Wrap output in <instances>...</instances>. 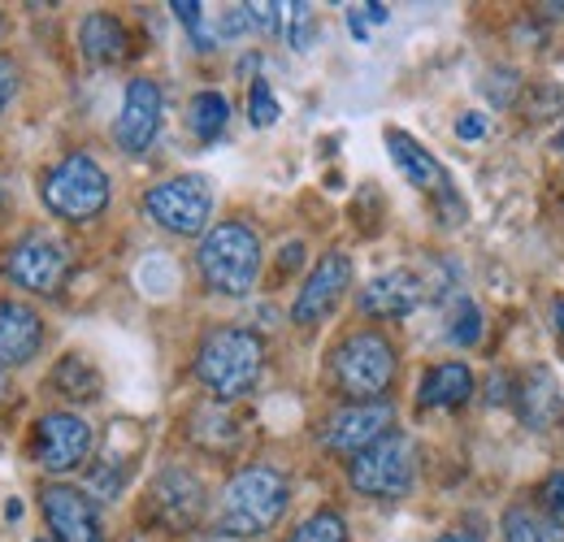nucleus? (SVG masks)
<instances>
[{
    "label": "nucleus",
    "instance_id": "39448f33",
    "mask_svg": "<svg viewBox=\"0 0 564 542\" xmlns=\"http://www.w3.org/2000/svg\"><path fill=\"white\" fill-rule=\"evenodd\" d=\"M40 200L48 204L53 217L83 226V221L105 213V204H109V174L96 165V156L70 152L66 161H57L40 178Z\"/></svg>",
    "mask_w": 564,
    "mask_h": 542
},
{
    "label": "nucleus",
    "instance_id": "f8f14e48",
    "mask_svg": "<svg viewBox=\"0 0 564 542\" xmlns=\"http://www.w3.org/2000/svg\"><path fill=\"white\" fill-rule=\"evenodd\" d=\"M44 521L57 542H105V525H100V508L91 503V495H83L78 486H44L40 495Z\"/></svg>",
    "mask_w": 564,
    "mask_h": 542
},
{
    "label": "nucleus",
    "instance_id": "9d476101",
    "mask_svg": "<svg viewBox=\"0 0 564 542\" xmlns=\"http://www.w3.org/2000/svg\"><path fill=\"white\" fill-rule=\"evenodd\" d=\"M352 286V261L344 257V252H326L313 273L304 278V286H300V295H295V304H291V322L295 326H317V322H326L335 308H339V300H344V291Z\"/></svg>",
    "mask_w": 564,
    "mask_h": 542
},
{
    "label": "nucleus",
    "instance_id": "c85d7f7f",
    "mask_svg": "<svg viewBox=\"0 0 564 542\" xmlns=\"http://www.w3.org/2000/svg\"><path fill=\"white\" fill-rule=\"evenodd\" d=\"M308 44V4H291V48L304 53Z\"/></svg>",
    "mask_w": 564,
    "mask_h": 542
},
{
    "label": "nucleus",
    "instance_id": "7c9ffc66",
    "mask_svg": "<svg viewBox=\"0 0 564 542\" xmlns=\"http://www.w3.org/2000/svg\"><path fill=\"white\" fill-rule=\"evenodd\" d=\"M13 91H18V66H13L9 57H0V113L9 109Z\"/></svg>",
    "mask_w": 564,
    "mask_h": 542
},
{
    "label": "nucleus",
    "instance_id": "a211bd4d",
    "mask_svg": "<svg viewBox=\"0 0 564 542\" xmlns=\"http://www.w3.org/2000/svg\"><path fill=\"white\" fill-rule=\"evenodd\" d=\"M469 395H474V373L460 360H443V365L425 369L422 387H417L422 408H460Z\"/></svg>",
    "mask_w": 564,
    "mask_h": 542
},
{
    "label": "nucleus",
    "instance_id": "cd10ccee",
    "mask_svg": "<svg viewBox=\"0 0 564 542\" xmlns=\"http://www.w3.org/2000/svg\"><path fill=\"white\" fill-rule=\"evenodd\" d=\"M243 13H248V26H261V31H279L282 4H243Z\"/></svg>",
    "mask_w": 564,
    "mask_h": 542
},
{
    "label": "nucleus",
    "instance_id": "f03ea898",
    "mask_svg": "<svg viewBox=\"0 0 564 542\" xmlns=\"http://www.w3.org/2000/svg\"><path fill=\"white\" fill-rule=\"evenodd\" d=\"M265 373V343L243 326H221L196 351V378L221 404L243 400Z\"/></svg>",
    "mask_w": 564,
    "mask_h": 542
},
{
    "label": "nucleus",
    "instance_id": "a878e982",
    "mask_svg": "<svg viewBox=\"0 0 564 542\" xmlns=\"http://www.w3.org/2000/svg\"><path fill=\"white\" fill-rule=\"evenodd\" d=\"M447 339L460 343V347H474V343L482 339V313H478V304L460 300V308H456V322H452Z\"/></svg>",
    "mask_w": 564,
    "mask_h": 542
},
{
    "label": "nucleus",
    "instance_id": "473e14b6",
    "mask_svg": "<svg viewBox=\"0 0 564 542\" xmlns=\"http://www.w3.org/2000/svg\"><path fill=\"white\" fill-rule=\"evenodd\" d=\"M300 257H304V248H300V243H286V248H282V270H295Z\"/></svg>",
    "mask_w": 564,
    "mask_h": 542
},
{
    "label": "nucleus",
    "instance_id": "4be33fe9",
    "mask_svg": "<svg viewBox=\"0 0 564 542\" xmlns=\"http://www.w3.org/2000/svg\"><path fill=\"white\" fill-rule=\"evenodd\" d=\"M48 382H53V391H57L62 400H70V404H91V400H100V373H96V365L83 360V356L57 360V369H53Z\"/></svg>",
    "mask_w": 564,
    "mask_h": 542
},
{
    "label": "nucleus",
    "instance_id": "f3484780",
    "mask_svg": "<svg viewBox=\"0 0 564 542\" xmlns=\"http://www.w3.org/2000/svg\"><path fill=\"white\" fill-rule=\"evenodd\" d=\"M78 48H83V57L96 62V66H118V62L127 57L131 40H127V26H122L113 13L96 9V13H87L83 26H78Z\"/></svg>",
    "mask_w": 564,
    "mask_h": 542
},
{
    "label": "nucleus",
    "instance_id": "5701e85b",
    "mask_svg": "<svg viewBox=\"0 0 564 542\" xmlns=\"http://www.w3.org/2000/svg\"><path fill=\"white\" fill-rule=\"evenodd\" d=\"M226 122H230V105H226V96H217V91L192 96V105H187V127H192V136L217 139L221 131H226Z\"/></svg>",
    "mask_w": 564,
    "mask_h": 542
},
{
    "label": "nucleus",
    "instance_id": "ddd939ff",
    "mask_svg": "<svg viewBox=\"0 0 564 542\" xmlns=\"http://www.w3.org/2000/svg\"><path fill=\"white\" fill-rule=\"evenodd\" d=\"M156 131H161V87L152 78H131L127 96H122V113H118L113 139H118V148L127 156H140L156 139Z\"/></svg>",
    "mask_w": 564,
    "mask_h": 542
},
{
    "label": "nucleus",
    "instance_id": "72a5a7b5",
    "mask_svg": "<svg viewBox=\"0 0 564 542\" xmlns=\"http://www.w3.org/2000/svg\"><path fill=\"white\" fill-rule=\"evenodd\" d=\"M360 13H365L369 22H387V18H391V13H387V4H365Z\"/></svg>",
    "mask_w": 564,
    "mask_h": 542
},
{
    "label": "nucleus",
    "instance_id": "e433bc0d",
    "mask_svg": "<svg viewBox=\"0 0 564 542\" xmlns=\"http://www.w3.org/2000/svg\"><path fill=\"white\" fill-rule=\"evenodd\" d=\"M438 542H482V539H474V534H443Z\"/></svg>",
    "mask_w": 564,
    "mask_h": 542
},
{
    "label": "nucleus",
    "instance_id": "423d86ee",
    "mask_svg": "<svg viewBox=\"0 0 564 542\" xmlns=\"http://www.w3.org/2000/svg\"><path fill=\"white\" fill-rule=\"evenodd\" d=\"M413 474H417V452H413L409 434H400V430L382 434L373 447H365L348 465L352 486L373 499H404L413 490Z\"/></svg>",
    "mask_w": 564,
    "mask_h": 542
},
{
    "label": "nucleus",
    "instance_id": "412c9836",
    "mask_svg": "<svg viewBox=\"0 0 564 542\" xmlns=\"http://www.w3.org/2000/svg\"><path fill=\"white\" fill-rule=\"evenodd\" d=\"M521 416H525V425H534V430H543L552 416H561V395H556V378L543 369V365H534L530 373H525V387H521Z\"/></svg>",
    "mask_w": 564,
    "mask_h": 542
},
{
    "label": "nucleus",
    "instance_id": "6e6552de",
    "mask_svg": "<svg viewBox=\"0 0 564 542\" xmlns=\"http://www.w3.org/2000/svg\"><path fill=\"white\" fill-rule=\"evenodd\" d=\"M143 213L170 230V235H200L209 226V213H213V192L209 183L200 174H183V178H165L156 187H148L143 196Z\"/></svg>",
    "mask_w": 564,
    "mask_h": 542
},
{
    "label": "nucleus",
    "instance_id": "0eeeda50",
    "mask_svg": "<svg viewBox=\"0 0 564 542\" xmlns=\"http://www.w3.org/2000/svg\"><path fill=\"white\" fill-rule=\"evenodd\" d=\"M70 248L48 230L22 235L4 257V273L13 278V286L35 291V295H57L66 286V278H70Z\"/></svg>",
    "mask_w": 564,
    "mask_h": 542
},
{
    "label": "nucleus",
    "instance_id": "20e7f679",
    "mask_svg": "<svg viewBox=\"0 0 564 542\" xmlns=\"http://www.w3.org/2000/svg\"><path fill=\"white\" fill-rule=\"evenodd\" d=\"M395 343L382 330H356L330 351V373L352 404H378L395 382Z\"/></svg>",
    "mask_w": 564,
    "mask_h": 542
},
{
    "label": "nucleus",
    "instance_id": "4c0bfd02",
    "mask_svg": "<svg viewBox=\"0 0 564 542\" xmlns=\"http://www.w3.org/2000/svg\"><path fill=\"white\" fill-rule=\"evenodd\" d=\"M556 330L564 335V300H556Z\"/></svg>",
    "mask_w": 564,
    "mask_h": 542
},
{
    "label": "nucleus",
    "instance_id": "f257e3e1",
    "mask_svg": "<svg viewBox=\"0 0 564 542\" xmlns=\"http://www.w3.org/2000/svg\"><path fill=\"white\" fill-rule=\"evenodd\" d=\"M291 503V486L279 469L270 465H248L243 474H235L221 490V517L217 530L230 539H261L282 521Z\"/></svg>",
    "mask_w": 564,
    "mask_h": 542
},
{
    "label": "nucleus",
    "instance_id": "2f4dec72",
    "mask_svg": "<svg viewBox=\"0 0 564 542\" xmlns=\"http://www.w3.org/2000/svg\"><path fill=\"white\" fill-rule=\"evenodd\" d=\"M456 136L465 139V143L482 139V136H487V118H482V113H460V122H456Z\"/></svg>",
    "mask_w": 564,
    "mask_h": 542
},
{
    "label": "nucleus",
    "instance_id": "aec40b11",
    "mask_svg": "<svg viewBox=\"0 0 564 542\" xmlns=\"http://www.w3.org/2000/svg\"><path fill=\"white\" fill-rule=\"evenodd\" d=\"M499 530H503V542H564L561 517L539 512V508H525V503L508 508L503 521H499Z\"/></svg>",
    "mask_w": 564,
    "mask_h": 542
},
{
    "label": "nucleus",
    "instance_id": "dca6fc26",
    "mask_svg": "<svg viewBox=\"0 0 564 542\" xmlns=\"http://www.w3.org/2000/svg\"><path fill=\"white\" fill-rule=\"evenodd\" d=\"M44 347V317L22 300H0V369H22Z\"/></svg>",
    "mask_w": 564,
    "mask_h": 542
},
{
    "label": "nucleus",
    "instance_id": "2eb2a0df",
    "mask_svg": "<svg viewBox=\"0 0 564 542\" xmlns=\"http://www.w3.org/2000/svg\"><path fill=\"white\" fill-rule=\"evenodd\" d=\"M422 300H425V282L409 270L378 273V278L356 295L360 313H365V317H378V322L409 317V313H417V304H422Z\"/></svg>",
    "mask_w": 564,
    "mask_h": 542
},
{
    "label": "nucleus",
    "instance_id": "c756f323",
    "mask_svg": "<svg viewBox=\"0 0 564 542\" xmlns=\"http://www.w3.org/2000/svg\"><path fill=\"white\" fill-rule=\"evenodd\" d=\"M543 503L552 517H564V474H552L543 481Z\"/></svg>",
    "mask_w": 564,
    "mask_h": 542
},
{
    "label": "nucleus",
    "instance_id": "b1692460",
    "mask_svg": "<svg viewBox=\"0 0 564 542\" xmlns=\"http://www.w3.org/2000/svg\"><path fill=\"white\" fill-rule=\"evenodd\" d=\"M291 542H348V521H344L339 512L322 508V512H313L308 521L295 525Z\"/></svg>",
    "mask_w": 564,
    "mask_h": 542
},
{
    "label": "nucleus",
    "instance_id": "9b49d317",
    "mask_svg": "<svg viewBox=\"0 0 564 542\" xmlns=\"http://www.w3.org/2000/svg\"><path fill=\"white\" fill-rule=\"evenodd\" d=\"M391 430H395V408L387 404V400H378V404H348L322 425V443L330 452H339V456H360L365 447H373Z\"/></svg>",
    "mask_w": 564,
    "mask_h": 542
},
{
    "label": "nucleus",
    "instance_id": "c9c22d12",
    "mask_svg": "<svg viewBox=\"0 0 564 542\" xmlns=\"http://www.w3.org/2000/svg\"><path fill=\"white\" fill-rule=\"evenodd\" d=\"M9 400V369H0V404Z\"/></svg>",
    "mask_w": 564,
    "mask_h": 542
},
{
    "label": "nucleus",
    "instance_id": "1a4fd4ad",
    "mask_svg": "<svg viewBox=\"0 0 564 542\" xmlns=\"http://www.w3.org/2000/svg\"><path fill=\"white\" fill-rule=\"evenodd\" d=\"M96 447V434L83 416L74 412H44L35 421V438H31V460L48 474H70L78 469Z\"/></svg>",
    "mask_w": 564,
    "mask_h": 542
},
{
    "label": "nucleus",
    "instance_id": "58836bf2",
    "mask_svg": "<svg viewBox=\"0 0 564 542\" xmlns=\"http://www.w3.org/2000/svg\"><path fill=\"white\" fill-rule=\"evenodd\" d=\"M561 152H564V136H561Z\"/></svg>",
    "mask_w": 564,
    "mask_h": 542
},
{
    "label": "nucleus",
    "instance_id": "6ab92c4d",
    "mask_svg": "<svg viewBox=\"0 0 564 542\" xmlns=\"http://www.w3.org/2000/svg\"><path fill=\"white\" fill-rule=\"evenodd\" d=\"M387 148H391V161L400 165V174H404L413 187H422V192H443V187H447L443 165H438L413 136H404V131H387Z\"/></svg>",
    "mask_w": 564,
    "mask_h": 542
},
{
    "label": "nucleus",
    "instance_id": "f704fd0d",
    "mask_svg": "<svg viewBox=\"0 0 564 542\" xmlns=\"http://www.w3.org/2000/svg\"><path fill=\"white\" fill-rule=\"evenodd\" d=\"M348 26H352L356 40H365V22H360V9H352V13H348Z\"/></svg>",
    "mask_w": 564,
    "mask_h": 542
},
{
    "label": "nucleus",
    "instance_id": "4468645a",
    "mask_svg": "<svg viewBox=\"0 0 564 542\" xmlns=\"http://www.w3.org/2000/svg\"><path fill=\"white\" fill-rule=\"evenodd\" d=\"M148 503H152V517L165 530H192L200 521V512H205V486L187 469H165L152 481Z\"/></svg>",
    "mask_w": 564,
    "mask_h": 542
},
{
    "label": "nucleus",
    "instance_id": "7ed1b4c3",
    "mask_svg": "<svg viewBox=\"0 0 564 542\" xmlns=\"http://www.w3.org/2000/svg\"><path fill=\"white\" fill-rule=\"evenodd\" d=\"M196 265L213 295H248L261 273V239L243 221H217L200 239Z\"/></svg>",
    "mask_w": 564,
    "mask_h": 542
},
{
    "label": "nucleus",
    "instance_id": "bb28decb",
    "mask_svg": "<svg viewBox=\"0 0 564 542\" xmlns=\"http://www.w3.org/2000/svg\"><path fill=\"white\" fill-rule=\"evenodd\" d=\"M170 9H174V18H178V22H183V26L192 31V40H196V48H200V53H209V48H213V40H209V35H205V9H200L196 0H174Z\"/></svg>",
    "mask_w": 564,
    "mask_h": 542
},
{
    "label": "nucleus",
    "instance_id": "393cba45",
    "mask_svg": "<svg viewBox=\"0 0 564 542\" xmlns=\"http://www.w3.org/2000/svg\"><path fill=\"white\" fill-rule=\"evenodd\" d=\"M279 100H274V91H270V83L265 78H257L252 83V91H248V118H252V127H274L279 122Z\"/></svg>",
    "mask_w": 564,
    "mask_h": 542
}]
</instances>
